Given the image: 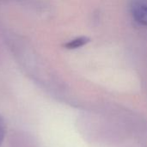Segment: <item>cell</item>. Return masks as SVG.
I'll list each match as a JSON object with an SVG mask.
<instances>
[{
  "instance_id": "1",
  "label": "cell",
  "mask_w": 147,
  "mask_h": 147,
  "mask_svg": "<svg viewBox=\"0 0 147 147\" xmlns=\"http://www.w3.org/2000/svg\"><path fill=\"white\" fill-rule=\"evenodd\" d=\"M131 11L137 22L147 27V4L143 2L136 1L133 3Z\"/></svg>"
},
{
  "instance_id": "2",
  "label": "cell",
  "mask_w": 147,
  "mask_h": 147,
  "mask_svg": "<svg viewBox=\"0 0 147 147\" xmlns=\"http://www.w3.org/2000/svg\"><path fill=\"white\" fill-rule=\"evenodd\" d=\"M90 38L86 36H80L78 38H75L71 40L67 41L66 43L64 44V47L69 50H73L77 48H80L84 46H85L87 43L90 42Z\"/></svg>"
},
{
  "instance_id": "3",
  "label": "cell",
  "mask_w": 147,
  "mask_h": 147,
  "mask_svg": "<svg viewBox=\"0 0 147 147\" xmlns=\"http://www.w3.org/2000/svg\"><path fill=\"white\" fill-rule=\"evenodd\" d=\"M4 134H5V125L3 123V119L0 117V143L3 140V139L4 137Z\"/></svg>"
}]
</instances>
